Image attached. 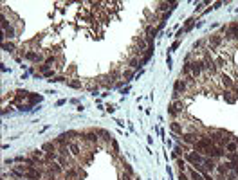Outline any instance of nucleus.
<instances>
[{
  "label": "nucleus",
  "mask_w": 238,
  "mask_h": 180,
  "mask_svg": "<svg viewBox=\"0 0 238 180\" xmlns=\"http://www.w3.org/2000/svg\"><path fill=\"white\" fill-rule=\"evenodd\" d=\"M222 41H224V36L222 34H209V38H207V45H209V51H215L218 45H222Z\"/></svg>",
  "instance_id": "obj_1"
},
{
  "label": "nucleus",
  "mask_w": 238,
  "mask_h": 180,
  "mask_svg": "<svg viewBox=\"0 0 238 180\" xmlns=\"http://www.w3.org/2000/svg\"><path fill=\"white\" fill-rule=\"evenodd\" d=\"M189 67H191V76H193V78H200V74L204 72V63H202V60L189 61Z\"/></svg>",
  "instance_id": "obj_2"
},
{
  "label": "nucleus",
  "mask_w": 238,
  "mask_h": 180,
  "mask_svg": "<svg viewBox=\"0 0 238 180\" xmlns=\"http://www.w3.org/2000/svg\"><path fill=\"white\" fill-rule=\"evenodd\" d=\"M207 157H211V159H218V157H224L226 153H224V150L220 148V146H211L209 150H206L204 151Z\"/></svg>",
  "instance_id": "obj_3"
},
{
  "label": "nucleus",
  "mask_w": 238,
  "mask_h": 180,
  "mask_svg": "<svg viewBox=\"0 0 238 180\" xmlns=\"http://www.w3.org/2000/svg\"><path fill=\"white\" fill-rule=\"evenodd\" d=\"M184 157H186V160H188V162H191L193 166H197V164H202V162H204V159H202V155H199L197 151H191V153H186Z\"/></svg>",
  "instance_id": "obj_4"
},
{
  "label": "nucleus",
  "mask_w": 238,
  "mask_h": 180,
  "mask_svg": "<svg viewBox=\"0 0 238 180\" xmlns=\"http://www.w3.org/2000/svg\"><path fill=\"white\" fill-rule=\"evenodd\" d=\"M180 137H182V141H184V142H188V144H195V142L200 139V133H195V131H188V133H182Z\"/></svg>",
  "instance_id": "obj_5"
},
{
  "label": "nucleus",
  "mask_w": 238,
  "mask_h": 180,
  "mask_svg": "<svg viewBox=\"0 0 238 180\" xmlns=\"http://www.w3.org/2000/svg\"><path fill=\"white\" fill-rule=\"evenodd\" d=\"M23 58L26 60H29V61H33V63H45V60H43V56L40 54V52H33V51H29V52H26L23 54Z\"/></svg>",
  "instance_id": "obj_6"
},
{
  "label": "nucleus",
  "mask_w": 238,
  "mask_h": 180,
  "mask_svg": "<svg viewBox=\"0 0 238 180\" xmlns=\"http://www.w3.org/2000/svg\"><path fill=\"white\" fill-rule=\"evenodd\" d=\"M80 137H85V141H88V142H94V144H98V131H85V133H81Z\"/></svg>",
  "instance_id": "obj_7"
},
{
  "label": "nucleus",
  "mask_w": 238,
  "mask_h": 180,
  "mask_svg": "<svg viewBox=\"0 0 238 180\" xmlns=\"http://www.w3.org/2000/svg\"><path fill=\"white\" fill-rule=\"evenodd\" d=\"M173 88H175L173 92H177V94H184L186 90H188V85H186V81H184V79H177Z\"/></svg>",
  "instance_id": "obj_8"
},
{
  "label": "nucleus",
  "mask_w": 238,
  "mask_h": 180,
  "mask_svg": "<svg viewBox=\"0 0 238 180\" xmlns=\"http://www.w3.org/2000/svg\"><path fill=\"white\" fill-rule=\"evenodd\" d=\"M45 166H47V169H49L51 173H54V175H61V173H63V169H61L54 160H53V162H47Z\"/></svg>",
  "instance_id": "obj_9"
},
{
  "label": "nucleus",
  "mask_w": 238,
  "mask_h": 180,
  "mask_svg": "<svg viewBox=\"0 0 238 180\" xmlns=\"http://www.w3.org/2000/svg\"><path fill=\"white\" fill-rule=\"evenodd\" d=\"M202 164H204V168H206L207 171H213V169H215V168H217V164H215V160H213V159H211V157H207V159H204V162H202Z\"/></svg>",
  "instance_id": "obj_10"
},
{
  "label": "nucleus",
  "mask_w": 238,
  "mask_h": 180,
  "mask_svg": "<svg viewBox=\"0 0 238 180\" xmlns=\"http://www.w3.org/2000/svg\"><path fill=\"white\" fill-rule=\"evenodd\" d=\"M42 150H43L45 153H53V151H58V150H56V142H45V144L42 146Z\"/></svg>",
  "instance_id": "obj_11"
},
{
  "label": "nucleus",
  "mask_w": 238,
  "mask_h": 180,
  "mask_svg": "<svg viewBox=\"0 0 238 180\" xmlns=\"http://www.w3.org/2000/svg\"><path fill=\"white\" fill-rule=\"evenodd\" d=\"M27 99H29V106H33V105H36V103H42L43 97L38 96V94H31V92H29V97H27Z\"/></svg>",
  "instance_id": "obj_12"
},
{
  "label": "nucleus",
  "mask_w": 238,
  "mask_h": 180,
  "mask_svg": "<svg viewBox=\"0 0 238 180\" xmlns=\"http://www.w3.org/2000/svg\"><path fill=\"white\" fill-rule=\"evenodd\" d=\"M188 173H189V178H191V180H204V176H202L200 173H197V169H195V168L188 169Z\"/></svg>",
  "instance_id": "obj_13"
},
{
  "label": "nucleus",
  "mask_w": 238,
  "mask_h": 180,
  "mask_svg": "<svg viewBox=\"0 0 238 180\" xmlns=\"http://www.w3.org/2000/svg\"><path fill=\"white\" fill-rule=\"evenodd\" d=\"M128 67H130V69H139V67H141V61H139V58H130L128 60Z\"/></svg>",
  "instance_id": "obj_14"
},
{
  "label": "nucleus",
  "mask_w": 238,
  "mask_h": 180,
  "mask_svg": "<svg viewBox=\"0 0 238 180\" xmlns=\"http://www.w3.org/2000/svg\"><path fill=\"white\" fill-rule=\"evenodd\" d=\"M69 146H70V153H72L74 157H80L81 151H80V146H78L76 142H69Z\"/></svg>",
  "instance_id": "obj_15"
},
{
  "label": "nucleus",
  "mask_w": 238,
  "mask_h": 180,
  "mask_svg": "<svg viewBox=\"0 0 238 180\" xmlns=\"http://www.w3.org/2000/svg\"><path fill=\"white\" fill-rule=\"evenodd\" d=\"M33 159H36V160H42L43 159V157H45V151L43 150H33Z\"/></svg>",
  "instance_id": "obj_16"
},
{
  "label": "nucleus",
  "mask_w": 238,
  "mask_h": 180,
  "mask_svg": "<svg viewBox=\"0 0 238 180\" xmlns=\"http://www.w3.org/2000/svg\"><path fill=\"white\" fill-rule=\"evenodd\" d=\"M2 49L7 51V52H15V45H13L11 41H4V43H2Z\"/></svg>",
  "instance_id": "obj_17"
},
{
  "label": "nucleus",
  "mask_w": 238,
  "mask_h": 180,
  "mask_svg": "<svg viewBox=\"0 0 238 180\" xmlns=\"http://www.w3.org/2000/svg\"><path fill=\"white\" fill-rule=\"evenodd\" d=\"M172 131H173V133H180V135H182V126H180L177 121H173V123H172Z\"/></svg>",
  "instance_id": "obj_18"
},
{
  "label": "nucleus",
  "mask_w": 238,
  "mask_h": 180,
  "mask_svg": "<svg viewBox=\"0 0 238 180\" xmlns=\"http://www.w3.org/2000/svg\"><path fill=\"white\" fill-rule=\"evenodd\" d=\"M13 36H15V29L11 25L7 29H4V38H13Z\"/></svg>",
  "instance_id": "obj_19"
},
{
  "label": "nucleus",
  "mask_w": 238,
  "mask_h": 180,
  "mask_svg": "<svg viewBox=\"0 0 238 180\" xmlns=\"http://www.w3.org/2000/svg\"><path fill=\"white\" fill-rule=\"evenodd\" d=\"M69 86H72V88H81V81H70V79H67L65 81Z\"/></svg>",
  "instance_id": "obj_20"
},
{
  "label": "nucleus",
  "mask_w": 238,
  "mask_h": 180,
  "mask_svg": "<svg viewBox=\"0 0 238 180\" xmlns=\"http://www.w3.org/2000/svg\"><path fill=\"white\" fill-rule=\"evenodd\" d=\"M123 78H125V81H132V78H134V70H125V72H123Z\"/></svg>",
  "instance_id": "obj_21"
},
{
  "label": "nucleus",
  "mask_w": 238,
  "mask_h": 180,
  "mask_svg": "<svg viewBox=\"0 0 238 180\" xmlns=\"http://www.w3.org/2000/svg\"><path fill=\"white\" fill-rule=\"evenodd\" d=\"M226 157L231 162H238V153H226Z\"/></svg>",
  "instance_id": "obj_22"
},
{
  "label": "nucleus",
  "mask_w": 238,
  "mask_h": 180,
  "mask_svg": "<svg viewBox=\"0 0 238 180\" xmlns=\"http://www.w3.org/2000/svg\"><path fill=\"white\" fill-rule=\"evenodd\" d=\"M193 25H195V20H193V18H189V20H188V24H186V27H184V33H188V31L191 29Z\"/></svg>",
  "instance_id": "obj_23"
},
{
  "label": "nucleus",
  "mask_w": 238,
  "mask_h": 180,
  "mask_svg": "<svg viewBox=\"0 0 238 180\" xmlns=\"http://www.w3.org/2000/svg\"><path fill=\"white\" fill-rule=\"evenodd\" d=\"M45 65H49V67H54V65H56V58H54V56H49V58L45 60Z\"/></svg>",
  "instance_id": "obj_24"
},
{
  "label": "nucleus",
  "mask_w": 238,
  "mask_h": 180,
  "mask_svg": "<svg viewBox=\"0 0 238 180\" xmlns=\"http://www.w3.org/2000/svg\"><path fill=\"white\" fill-rule=\"evenodd\" d=\"M204 45H206V40H197L193 43V49H200V47H204Z\"/></svg>",
  "instance_id": "obj_25"
},
{
  "label": "nucleus",
  "mask_w": 238,
  "mask_h": 180,
  "mask_svg": "<svg viewBox=\"0 0 238 180\" xmlns=\"http://www.w3.org/2000/svg\"><path fill=\"white\" fill-rule=\"evenodd\" d=\"M49 81H53V83H61V81H65V78H63V76H56V78H53V79H49Z\"/></svg>",
  "instance_id": "obj_26"
},
{
  "label": "nucleus",
  "mask_w": 238,
  "mask_h": 180,
  "mask_svg": "<svg viewBox=\"0 0 238 180\" xmlns=\"http://www.w3.org/2000/svg\"><path fill=\"white\" fill-rule=\"evenodd\" d=\"M224 85H226V86H229V88H234V85H233V81H231V79H227V78L224 79Z\"/></svg>",
  "instance_id": "obj_27"
},
{
  "label": "nucleus",
  "mask_w": 238,
  "mask_h": 180,
  "mask_svg": "<svg viewBox=\"0 0 238 180\" xmlns=\"http://www.w3.org/2000/svg\"><path fill=\"white\" fill-rule=\"evenodd\" d=\"M177 166H179V169H180V171H184V168H186V164H184V160H180V159L177 160Z\"/></svg>",
  "instance_id": "obj_28"
},
{
  "label": "nucleus",
  "mask_w": 238,
  "mask_h": 180,
  "mask_svg": "<svg viewBox=\"0 0 238 180\" xmlns=\"http://www.w3.org/2000/svg\"><path fill=\"white\" fill-rule=\"evenodd\" d=\"M74 176H76V171L74 169H69L67 171V178H74Z\"/></svg>",
  "instance_id": "obj_29"
},
{
  "label": "nucleus",
  "mask_w": 238,
  "mask_h": 180,
  "mask_svg": "<svg viewBox=\"0 0 238 180\" xmlns=\"http://www.w3.org/2000/svg\"><path fill=\"white\" fill-rule=\"evenodd\" d=\"M217 169H218V173H220V175H226V171H227V169H226V166H217Z\"/></svg>",
  "instance_id": "obj_30"
},
{
  "label": "nucleus",
  "mask_w": 238,
  "mask_h": 180,
  "mask_svg": "<svg viewBox=\"0 0 238 180\" xmlns=\"http://www.w3.org/2000/svg\"><path fill=\"white\" fill-rule=\"evenodd\" d=\"M179 180H188V175H186L184 171H180V173H179Z\"/></svg>",
  "instance_id": "obj_31"
},
{
  "label": "nucleus",
  "mask_w": 238,
  "mask_h": 180,
  "mask_svg": "<svg viewBox=\"0 0 238 180\" xmlns=\"http://www.w3.org/2000/svg\"><path fill=\"white\" fill-rule=\"evenodd\" d=\"M112 148H114V151H115V153L119 151V146H117V142H115L114 139H112Z\"/></svg>",
  "instance_id": "obj_32"
},
{
  "label": "nucleus",
  "mask_w": 238,
  "mask_h": 180,
  "mask_svg": "<svg viewBox=\"0 0 238 180\" xmlns=\"http://www.w3.org/2000/svg\"><path fill=\"white\" fill-rule=\"evenodd\" d=\"M202 176H204V180H215V178H213V176H211V175H209V173H204V175H202Z\"/></svg>",
  "instance_id": "obj_33"
},
{
  "label": "nucleus",
  "mask_w": 238,
  "mask_h": 180,
  "mask_svg": "<svg viewBox=\"0 0 238 180\" xmlns=\"http://www.w3.org/2000/svg\"><path fill=\"white\" fill-rule=\"evenodd\" d=\"M114 110H115V106H112V105H108V106H107V112H110V114H112Z\"/></svg>",
  "instance_id": "obj_34"
},
{
  "label": "nucleus",
  "mask_w": 238,
  "mask_h": 180,
  "mask_svg": "<svg viewBox=\"0 0 238 180\" xmlns=\"http://www.w3.org/2000/svg\"><path fill=\"white\" fill-rule=\"evenodd\" d=\"M128 92H130V86H126V88H123V90H121V94H128Z\"/></svg>",
  "instance_id": "obj_35"
}]
</instances>
